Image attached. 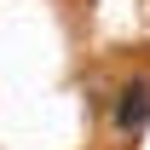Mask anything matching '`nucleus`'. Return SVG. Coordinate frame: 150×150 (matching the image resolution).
I'll return each mask as SVG.
<instances>
[{"label":"nucleus","instance_id":"obj_1","mask_svg":"<svg viewBox=\"0 0 150 150\" xmlns=\"http://www.w3.org/2000/svg\"><path fill=\"white\" fill-rule=\"evenodd\" d=\"M150 121V81H127L115 93V127L121 133H139Z\"/></svg>","mask_w":150,"mask_h":150}]
</instances>
